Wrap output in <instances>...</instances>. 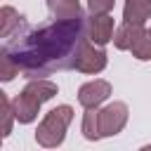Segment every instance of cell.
I'll use <instances>...</instances> for the list:
<instances>
[{
    "label": "cell",
    "instance_id": "cell-1",
    "mask_svg": "<svg viewBox=\"0 0 151 151\" xmlns=\"http://www.w3.org/2000/svg\"><path fill=\"white\" fill-rule=\"evenodd\" d=\"M83 17L76 19H54L52 24L31 31L14 47H5L21 71L28 76H45L54 68L76 66V57L85 38Z\"/></svg>",
    "mask_w": 151,
    "mask_h": 151
},
{
    "label": "cell",
    "instance_id": "cell-2",
    "mask_svg": "<svg viewBox=\"0 0 151 151\" xmlns=\"http://www.w3.org/2000/svg\"><path fill=\"white\" fill-rule=\"evenodd\" d=\"M71 120H73V109H71L68 104H61V106L52 109V111L42 118V123L38 125V130H35V142H38L40 146H45V149L59 146V144L64 142V137H66V127L71 125Z\"/></svg>",
    "mask_w": 151,
    "mask_h": 151
},
{
    "label": "cell",
    "instance_id": "cell-3",
    "mask_svg": "<svg viewBox=\"0 0 151 151\" xmlns=\"http://www.w3.org/2000/svg\"><path fill=\"white\" fill-rule=\"evenodd\" d=\"M127 104L125 101H111L104 109H99V130L101 137H113L118 132H123V127L127 125Z\"/></svg>",
    "mask_w": 151,
    "mask_h": 151
},
{
    "label": "cell",
    "instance_id": "cell-4",
    "mask_svg": "<svg viewBox=\"0 0 151 151\" xmlns=\"http://www.w3.org/2000/svg\"><path fill=\"white\" fill-rule=\"evenodd\" d=\"M76 68L80 73H99L106 68V52L101 50V45L94 47V42L87 38L80 50H78V57H76Z\"/></svg>",
    "mask_w": 151,
    "mask_h": 151
},
{
    "label": "cell",
    "instance_id": "cell-5",
    "mask_svg": "<svg viewBox=\"0 0 151 151\" xmlns=\"http://www.w3.org/2000/svg\"><path fill=\"white\" fill-rule=\"evenodd\" d=\"M111 94V83L109 80H101V78H94L85 85H80L78 90V101L83 109H99V104H104Z\"/></svg>",
    "mask_w": 151,
    "mask_h": 151
},
{
    "label": "cell",
    "instance_id": "cell-6",
    "mask_svg": "<svg viewBox=\"0 0 151 151\" xmlns=\"http://www.w3.org/2000/svg\"><path fill=\"white\" fill-rule=\"evenodd\" d=\"M146 33L144 24H137V21H123L116 31H113V45L118 50H130L142 40V35Z\"/></svg>",
    "mask_w": 151,
    "mask_h": 151
},
{
    "label": "cell",
    "instance_id": "cell-7",
    "mask_svg": "<svg viewBox=\"0 0 151 151\" xmlns=\"http://www.w3.org/2000/svg\"><path fill=\"white\" fill-rule=\"evenodd\" d=\"M87 38L94 45H106L113 40V17L109 14H92L87 21Z\"/></svg>",
    "mask_w": 151,
    "mask_h": 151
},
{
    "label": "cell",
    "instance_id": "cell-8",
    "mask_svg": "<svg viewBox=\"0 0 151 151\" xmlns=\"http://www.w3.org/2000/svg\"><path fill=\"white\" fill-rule=\"evenodd\" d=\"M12 111H14V118L26 125V123H33V120L38 118V113H40V101L33 99L31 94H26V92L21 90V94H17V97L12 99Z\"/></svg>",
    "mask_w": 151,
    "mask_h": 151
},
{
    "label": "cell",
    "instance_id": "cell-9",
    "mask_svg": "<svg viewBox=\"0 0 151 151\" xmlns=\"http://www.w3.org/2000/svg\"><path fill=\"white\" fill-rule=\"evenodd\" d=\"M24 92L31 94L33 99H38V101L42 104V101L52 99L59 90H57V83H52V80H47V78H33V80L24 87Z\"/></svg>",
    "mask_w": 151,
    "mask_h": 151
},
{
    "label": "cell",
    "instance_id": "cell-10",
    "mask_svg": "<svg viewBox=\"0 0 151 151\" xmlns=\"http://www.w3.org/2000/svg\"><path fill=\"white\" fill-rule=\"evenodd\" d=\"M45 2H47V9H50V14L54 19H76V17H83L78 0H45Z\"/></svg>",
    "mask_w": 151,
    "mask_h": 151
},
{
    "label": "cell",
    "instance_id": "cell-11",
    "mask_svg": "<svg viewBox=\"0 0 151 151\" xmlns=\"http://www.w3.org/2000/svg\"><path fill=\"white\" fill-rule=\"evenodd\" d=\"M149 17H151V0H125V7H123L125 21L144 24Z\"/></svg>",
    "mask_w": 151,
    "mask_h": 151
},
{
    "label": "cell",
    "instance_id": "cell-12",
    "mask_svg": "<svg viewBox=\"0 0 151 151\" xmlns=\"http://www.w3.org/2000/svg\"><path fill=\"white\" fill-rule=\"evenodd\" d=\"M19 24H21L19 12H17L14 7L5 5V7L0 9V38H9V33H12L14 28H19Z\"/></svg>",
    "mask_w": 151,
    "mask_h": 151
},
{
    "label": "cell",
    "instance_id": "cell-13",
    "mask_svg": "<svg viewBox=\"0 0 151 151\" xmlns=\"http://www.w3.org/2000/svg\"><path fill=\"white\" fill-rule=\"evenodd\" d=\"M83 137L90 142L101 139V130H99V109H87V113L83 116Z\"/></svg>",
    "mask_w": 151,
    "mask_h": 151
},
{
    "label": "cell",
    "instance_id": "cell-14",
    "mask_svg": "<svg viewBox=\"0 0 151 151\" xmlns=\"http://www.w3.org/2000/svg\"><path fill=\"white\" fill-rule=\"evenodd\" d=\"M19 71H21V68H19V64L12 59V54H9L7 50H2V52H0V80L7 83V80H12Z\"/></svg>",
    "mask_w": 151,
    "mask_h": 151
},
{
    "label": "cell",
    "instance_id": "cell-15",
    "mask_svg": "<svg viewBox=\"0 0 151 151\" xmlns=\"http://www.w3.org/2000/svg\"><path fill=\"white\" fill-rule=\"evenodd\" d=\"M0 111H2V137H9L12 120H17V118H14V111H12V101L7 99L5 92H0Z\"/></svg>",
    "mask_w": 151,
    "mask_h": 151
},
{
    "label": "cell",
    "instance_id": "cell-16",
    "mask_svg": "<svg viewBox=\"0 0 151 151\" xmlns=\"http://www.w3.org/2000/svg\"><path fill=\"white\" fill-rule=\"evenodd\" d=\"M132 57L139 61H149L151 59V28H146V33L142 35V40L132 47Z\"/></svg>",
    "mask_w": 151,
    "mask_h": 151
},
{
    "label": "cell",
    "instance_id": "cell-17",
    "mask_svg": "<svg viewBox=\"0 0 151 151\" xmlns=\"http://www.w3.org/2000/svg\"><path fill=\"white\" fill-rule=\"evenodd\" d=\"M116 0H87V9L90 14H109L113 9Z\"/></svg>",
    "mask_w": 151,
    "mask_h": 151
}]
</instances>
